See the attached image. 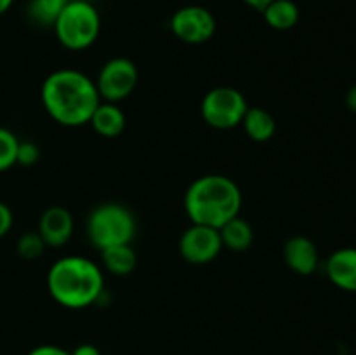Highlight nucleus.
<instances>
[{"mask_svg":"<svg viewBox=\"0 0 356 355\" xmlns=\"http://www.w3.org/2000/svg\"><path fill=\"white\" fill-rule=\"evenodd\" d=\"M40 159V148L35 145L33 141H19V146H17V157L16 164L24 167H30L33 164L38 162Z\"/></svg>","mask_w":356,"mask_h":355,"instance_id":"obj_21","label":"nucleus"},{"mask_svg":"<svg viewBox=\"0 0 356 355\" xmlns=\"http://www.w3.org/2000/svg\"><path fill=\"white\" fill-rule=\"evenodd\" d=\"M70 354L72 355H101L99 350H97V347H94V345H90V343L79 345V347H76L73 352H70Z\"/></svg>","mask_w":356,"mask_h":355,"instance_id":"obj_24","label":"nucleus"},{"mask_svg":"<svg viewBox=\"0 0 356 355\" xmlns=\"http://www.w3.org/2000/svg\"><path fill=\"white\" fill-rule=\"evenodd\" d=\"M89 124L103 138H117L124 132L127 118H125V113L117 103L101 101L92 117H90Z\"/></svg>","mask_w":356,"mask_h":355,"instance_id":"obj_13","label":"nucleus"},{"mask_svg":"<svg viewBox=\"0 0 356 355\" xmlns=\"http://www.w3.org/2000/svg\"><path fill=\"white\" fill-rule=\"evenodd\" d=\"M284 261L296 274L312 275L318 267V251L308 237H291L284 246Z\"/></svg>","mask_w":356,"mask_h":355,"instance_id":"obj_11","label":"nucleus"},{"mask_svg":"<svg viewBox=\"0 0 356 355\" xmlns=\"http://www.w3.org/2000/svg\"><path fill=\"white\" fill-rule=\"evenodd\" d=\"M17 146H19L17 136L9 129L0 127V173L16 166Z\"/></svg>","mask_w":356,"mask_h":355,"instance_id":"obj_19","label":"nucleus"},{"mask_svg":"<svg viewBox=\"0 0 356 355\" xmlns=\"http://www.w3.org/2000/svg\"><path fill=\"white\" fill-rule=\"evenodd\" d=\"M271 2H273V0H243V3L252 7L254 10H259V13H263V10L266 9V6H270Z\"/></svg>","mask_w":356,"mask_h":355,"instance_id":"obj_25","label":"nucleus"},{"mask_svg":"<svg viewBox=\"0 0 356 355\" xmlns=\"http://www.w3.org/2000/svg\"><path fill=\"white\" fill-rule=\"evenodd\" d=\"M242 191L238 184L222 174L197 178L184 194V211L191 223L221 228L240 214Z\"/></svg>","mask_w":356,"mask_h":355,"instance_id":"obj_3","label":"nucleus"},{"mask_svg":"<svg viewBox=\"0 0 356 355\" xmlns=\"http://www.w3.org/2000/svg\"><path fill=\"white\" fill-rule=\"evenodd\" d=\"M138 80V66L131 59L113 58L101 66L94 84H96L101 101L118 103L134 93Z\"/></svg>","mask_w":356,"mask_h":355,"instance_id":"obj_7","label":"nucleus"},{"mask_svg":"<svg viewBox=\"0 0 356 355\" xmlns=\"http://www.w3.org/2000/svg\"><path fill=\"white\" fill-rule=\"evenodd\" d=\"M103 265L108 271L113 275H129L134 271L138 265V254L132 249L131 244H120V246H111L101 251Z\"/></svg>","mask_w":356,"mask_h":355,"instance_id":"obj_17","label":"nucleus"},{"mask_svg":"<svg viewBox=\"0 0 356 355\" xmlns=\"http://www.w3.org/2000/svg\"><path fill=\"white\" fill-rule=\"evenodd\" d=\"M136 218L125 205L106 202L87 218V237L99 251L120 244H131L136 235Z\"/></svg>","mask_w":356,"mask_h":355,"instance_id":"obj_5","label":"nucleus"},{"mask_svg":"<svg viewBox=\"0 0 356 355\" xmlns=\"http://www.w3.org/2000/svg\"><path fill=\"white\" fill-rule=\"evenodd\" d=\"M52 28L63 47L83 51L99 37L101 16L87 0H70Z\"/></svg>","mask_w":356,"mask_h":355,"instance_id":"obj_4","label":"nucleus"},{"mask_svg":"<svg viewBox=\"0 0 356 355\" xmlns=\"http://www.w3.org/2000/svg\"><path fill=\"white\" fill-rule=\"evenodd\" d=\"M242 125L245 129L247 136L257 143L270 141L275 132H277V120H275L273 115L259 106H249L242 120Z\"/></svg>","mask_w":356,"mask_h":355,"instance_id":"obj_15","label":"nucleus"},{"mask_svg":"<svg viewBox=\"0 0 356 355\" xmlns=\"http://www.w3.org/2000/svg\"><path fill=\"white\" fill-rule=\"evenodd\" d=\"M40 100L49 117L66 127L89 124L101 103L94 80L73 68L52 72L42 84Z\"/></svg>","mask_w":356,"mask_h":355,"instance_id":"obj_1","label":"nucleus"},{"mask_svg":"<svg viewBox=\"0 0 356 355\" xmlns=\"http://www.w3.org/2000/svg\"><path fill=\"white\" fill-rule=\"evenodd\" d=\"M249 104H247L245 96L235 87L221 86L209 90L202 100V117L211 127L233 129L236 125H242L243 117H245Z\"/></svg>","mask_w":356,"mask_h":355,"instance_id":"obj_6","label":"nucleus"},{"mask_svg":"<svg viewBox=\"0 0 356 355\" xmlns=\"http://www.w3.org/2000/svg\"><path fill=\"white\" fill-rule=\"evenodd\" d=\"M28 355H72V354L66 352L65 348L56 347V345H40V347H35Z\"/></svg>","mask_w":356,"mask_h":355,"instance_id":"obj_23","label":"nucleus"},{"mask_svg":"<svg viewBox=\"0 0 356 355\" xmlns=\"http://www.w3.org/2000/svg\"><path fill=\"white\" fill-rule=\"evenodd\" d=\"M13 3H14V0H0V14L7 13V10L13 7Z\"/></svg>","mask_w":356,"mask_h":355,"instance_id":"obj_27","label":"nucleus"},{"mask_svg":"<svg viewBox=\"0 0 356 355\" xmlns=\"http://www.w3.org/2000/svg\"><path fill=\"white\" fill-rule=\"evenodd\" d=\"M327 275L337 287L356 292V247L336 251L327 260Z\"/></svg>","mask_w":356,"mask_h":355,"instance_id":"obj_12","label":"nucleus"},{"mask_svg":"<svg viewBox=\"0 0 356 355\" xmlns=\"http://www.w3.org/2000/svg\"><path fill=\"white\" fill-rule=\"evenodd\" d=\"M346 104H348V108H350L351 111H355V113H356V86L351 87V89L348 90Z\"/></svg>","mask_w":356,"mask_h":355,"instance_id":"obj_26","label":"nucleus"},{"mask_svg":"<svg viewBox=\"0 0 356 355\" xmlns=\"http://www.w3.org/2000/svg\"><path fill=\"white\" fill-rule=\"evenodd\" d=\"M219 237H221L222 247L235 253H242L247 251L254 242V230L247 219L235 216L229 221L219 228Z\"/></svg>","mask_w":356,"mask_h":355,"instance_id":"obj_14","label":"nucleus"},{"mask_svg":"<svg viewBox=\"0 0 356 355\" xmlns=\"http://www.w3.org/2000/svg\"><path fill=\"white\" fill-rule=\"evenodd\" d=\"M47 244L44 242V239L40 237L38 232H28L24 235L19 237L16 244V251L23 260L33 261L37 258H40L44 254Z\"/></svg>","mask_w":356,"mask_h":355,"instance_id":"obj_20","label":"nucleus"},{"mask_svg":"<svg viewBox=\"0 0 356 355\" xmlns=\"http://www.w3.org/2000/svg\"><path fill=\"white\" fill-rule=\"evenodd\" d=\"M261 14L268 26L278 31L291 30L299 21V7L294 0H273Z\"/></svg>","mask_w":356,"mask_h":355,"instance_id":"obj_16","label":"nucleus"},{"mask_svg":"<svg viewBox=\"0 0 356 355\" xmlns=\"http://www.w3.org/2000/svg\"><path fill=\"white\" fill-rule=\"evenodd\" d=\"M47 289L52 299L65 308H87L99 301L103 294V271L89 258H59L49 268Z\"/></svg>","mask_w":356,"mask_h":355,"instance_id":"obj_2","label":"nucleus"},{"mask_svg":"<svg viewBox=\"0 0 356 355\" xmlns=\"http://www.w3.org/2000/svg\"><path fill=\"white\" fill-rule=\"evenodd\" d=\"M170 30L181 42L197 45L211 40L216 33V17L202 6H184L170 17Z\"/></svg>","mask_w":356,"mask_h":355,"instance_id":"obj_8","label":"nucleus"},{"mask_svg":"<svg viewBox=\"0 0 356 355\" xmlns=\"http://www.w3.org/2000/svg\"><path fill=\"white\" fill-rule=\"evenodd\" d=\"M222 251L221 237L218 228L191 223L179 239V253L188 263L207 265L214 261Z\"/></svg>","mask_w":356,"mask_h":355,"instance_id":"obj_9","label":"nucleus"},{"mask_svg":"<svg viewBox=\"0 0 356 355\" xmlns=\"http://www.w3.org/2000/svg\"><path fill=\"white\" fill-rule=\"evenodd\" d=\"M13 223H14L13 211L9 209V205L3 204V202H0V239H2V237H6L7 233L10 232V228H13Z\"/></svg>","mask_w":356,"mask_h":355,"instance_id":"obj_22","label":"nucleus"},{"mask_svg":"<svg viewBox=\"0 0 356 355\" xmlns=\"http://www.w3.org/2000/svg\"><path fill=\"white\" fill-rule=\"evenodd\" d=\"M68 2L70 0H30L28 16L40 26L52 28Z\"/></svg>","mask_w":356,"mask_h":355,"instance_id":"obj_18","label":"nucleus"},{"mask_svg":"<svg viewBox=\"0 0 356 355\" xmlns=\"http://www.w3.org/2000/svg\"><path fill=\"white\" fill-rule=\"evenodd\" d=\"M75 221L72 212L61 205H51L45 209L38 223V233L47 247H61L72 239Z\"/></svg>","mask_w":356,"mask_h":355,"instance_id":"obj_10","label":"nucleus"}]
</instances>
